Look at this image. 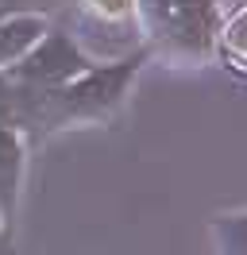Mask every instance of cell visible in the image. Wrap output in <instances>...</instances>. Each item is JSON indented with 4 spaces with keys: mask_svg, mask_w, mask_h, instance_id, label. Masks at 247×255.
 <instances>
[{
    "mask_svg": "<svg viewBox=\"0 0 247 255\" xmlns=\"http://www.w3.org/2000/svg\"><path fill=\"white\" fill-rule=\"evenodd\" d=\"M220 19L224 12L216 0H135L139 43L174 62H205L213 54Z\"/></svg>",
    "mask_w": 247,
    "mask_h": 255,
    "instance_id": "6da1fadb",
    "label": "cell"
},
{
    "mask_svg": "<svg viewBox=\"0 0 247 255\" xmlns=\"http://www.w3.org/2000/svg\"><path fill=\"white\" fill-rule=\"evenodd\" d=\"M70 35L77 47L97 62V47L105 39V58H124L139 43V23H135V0H74V27Z\"/></svg>",
    "mask_w": 247,
    "mask_h": 255,
    "instance_id": "7a4b0ae2",
    "label": "cell"
},
{
    "mask_svg": "<svg viewBox=\"0 0 247 255\" xmlns=\"http://www.w3.org/2000/svg\"><path fill=\"white\" fill-rule=\"evenodd\" d=\"M46 27H50V16H43V12H15V16L0 19V70L19 62L43 39Z\"/></svg>",
    "mask_w": 247,
    "mask_h": 255,
    "instance_id": "277c9868",
    "label": "cell"
},
{
    "mask_svg": "<svg viewBox=\"0 0 247 255\" xmlns=\"http://www.w3.org/2000/svg\"><path fill=\"white\" fill-rule=\"evenodd\" d=\"M97 62L77 47V39L70 35V27H54V23H50L43 31V39H39L15 66H8V78H12L15 85L54 89V85L77 78V74H85Z\"/></svg>",
    "mask_w": 247,
    "mask_h": 255,
    "instance_id": "3957f363",
    "label": "cell"
}]
</instances>
